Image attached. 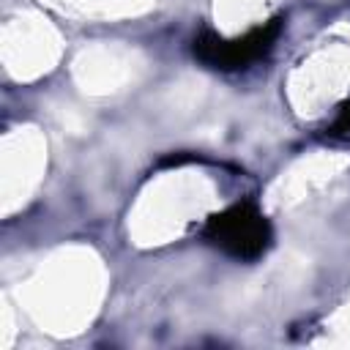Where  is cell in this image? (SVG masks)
<instances>
[{
  "label": "cell",
  "mask_w": 350,
  "mask_h": 350,
  "mask_svg": "<svg viewBox=\"0 0 350 350\" xmlns=\"http://www.w3.org/2000/svg\"><path fill=\"white\" fill-rule=\"evenodd\" d=\"M200 235L205 243H211L221 254L241 260V262L260 260L271 249V241H273L271 221L252 200H241L219 213H211Z\"/></svg>",
  "instance_id": "6da1fadb"
},
{
  "label": "cell",
  "mask_w": 350,
  "mask_h": 350,
  "mask_svg": "<svg viewBox=\"0 0 350 350\" xmlns=\"http://www.w3.org/2000/svg\"><path fill=\"white\" fill-rule=\"evenodd\" d=\"M282 27H284V19L273 16L262 25L252 27L249 33L232 36V38H224V36H216V33L205 30L191 41V52L202 66L216 68V71L249 68L252 63L262 60L273 49V44L282 36Z\"/></svg>",
  "instance_id": "7a4b0ae2"
},
{
  "label": "cell",
  "mask_w": 350,
  "mask_h": 350,
  "mask_svg": "<svg viewBox=\"0 0 350 350\" xmlns=\"http://www.w3.org/2000/svg\"><path fill=\"white\" fill-rule=\"evenodd\" d=\"M323 137L325 139H334V142H350V104H345L339 109V115L325 126Z\"/></svg>",
  "instance_id": "3957f363"
}]
</instances>
